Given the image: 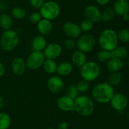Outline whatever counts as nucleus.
<instances>
[{
    "label": "nucleus",
    "mask_w": 129,
    "mask_h": 129,
    "mask_svg": "<svg viewBox=\"0 0 129 129\" xmlns=\"http://www.w3.org/2000/svg\"><path fill=\"white\" fill-rule=\"evenodd\" d=\"M114 94V88L108 82L96 85L91 91L93 99L101 104H107L110 102Z\"/></svg>",
    "instance_id": "1"
},
{
    "label": "nucleus",
    "mask_w": 129,
    "mask_h": 129,
    "mask_svg": "<svg viewBox=\"0 0 129 129\" xmlns=\"http://www.w3.org/2000/svg\"><path fill=\"white\" fill-rule=\"evenodd\" d=\"M95 108L94 102L91 97L87 96H79L74 100V111L84 117L89 116L93 113Z\"/></svg>",
    "instance_id": "2"
},
{
    "label": "nucleus",
    "mask_w": 129,
    "mask_h": 129,
    "mask_svg": "<svg viewBox=\"0 0 129 129\" xmlns=\"http://www.w3.org/2000/svg\"><path fill=\"white\" fill-rule=\"evenodd\" d=\"M117 33L112 29H105L99 37V44L102 49L112 51L118 44Z\"/></svg>",
    "instance_id": "3"
},
{
    "label": "nucleus",
    "mask_w": 129,
    "mask_h": 129,
    "mask_svg": "<svg viewBox=\"0 0 129 129\" xmlns=\"http://www.w3.org/2000/svg\"><path fill=\"white\" fill-rule=\"evenodd\" d=\"M20 37L17 32L13 29L5 30L1 37L0 44L3 50L10 52L13 51L18 46Z\"/></svg>",
    "instance_id": "4"
},
{
    "label": "nucleus",
    "mask_w": 129,
    "mask_h": 129,
    "mask_svg": "<svg viewBox=\"0 0 129 129\" xmlns=\"http://www.w3.org/2000/svg\"><path fill=\"white\" fill-rule=\"evenodd\" d=\"M100 67L99 64L93 61H86L85 64L81 67L80 73L83 80L88 82L95 80L100 74Z\"/></svg>",
    "instance_id": "5"
},
{
    "label": "nucleus",
    "mask_w": 129,
    "mask_h": 129,
    "mask_svg": "<svg viewBox=\"0 0 129 129\" xmlns=\"http://www.w3.org/2000/svg\"><path fill=\"white\" fill-rule=\"evenodd\" d=\"M42 18L53 20L59 16L60 8L59 4L54 1H48L44 3L40 8V12Z\"/></svg>",
    "instance_id": "6"
},
{
    "label": "nucleus",
    "mask_w": 129,
    "mask_h": 129,
    "mask_svg": "<svg viewBox=\"0 0 129 129\" xmlns=\"http://www.w3.org/2000/svg\"><path fill=\"white\" fill-rule=\"evenodd\" d=\"M96 46L95 37L91 34H86L78 38L76 42V47L78 50L84 53L92 51Z\"/></svg>",
    "instance_id": "7"
},
{
    "label": "nucleus",
    "mask_w": 129,
    "mask_h": 129,
    "mask_svg": "<svg viewBox=\"0 0 129 129\" xmlns=\"http://www.w3.org/2000/svg\"><path fill=\"white\" fill-rule=\"evenodd\" d=\"M45 59V57L43 51H34L29 54L25 61L26 67L31 70H35L43 65Z\"/></svg>",
    "instance_id": "8"
},
{
    "label": "nucleus",
    "mask_w": 129,
    "mask_h": 129,
    "mask_svg": "<svg viewBox=\"0 0 129 129\" xmlns=\"http://www.w3.org/2000/svg\"><path fill=\"white\" fill-rule=\"evenodd\" d=\"M110 102L115 110L122 111L124 110L128 105V99L124 94L117 93L113 95Z\"/></svg>",
    "instance_id": "9"
},
{
    "label": "nucleus",
    "mask_w": 129,
    "mask_h": 129,
    "mask_svg": "<svg viewBox=\"0 0 129 129\" xmlns=\"http://www.w3.org/2000/svg\"><path fill=\"white\" fill-rule=\"evenodd\" d=\"M62 30L65 35L70 39H77L80 37L81 34L80 26L76 23L68 22L63 25Z\"/></svg>",
    "instance_id": "10"
},
{
    "label": "nucleus",
    "mask_w": 129,
    "mask_h": 129,
    "mask_svg": "<svg viewBox=\"0 0 129 129\" xmlns=\"http://www.w3.org/2000/svg\"><path fill=\"white\" fill-rule=\"evenodd\" d=\"M62 52V48L60 44L57 42H52L47 45L43 53L46 59L55 60L61 55Z\"/></svg>",
    "instance_id": "11"
},
{
    "label": "nucleus",
    "mask_w": 129,
    "mask_h": 129,
    "mask_svg": "<svg viewBox=\"0 0 129 129\" xmlns=\"http://www.w3.org/2000/svg\"><path fill=\"white\" fill-rule=\"evenodd\" d=\"M47 85L50 92L58 94L64 90V82L60 76L53 75L48 79Z\"/></svg>",
    "instance_id": "12"
},
{
    "label": "nucleus",
    "mask_w": 129,
    "mask_h": 129,
    "mask_svg": "<svg viewBox=\"0 0 129 129\" xmlns=\"http://www.w3.org/2000/svg\"><path fill=\"white\" fill-rule=\"evenodd\" d=\"M102 11L94 5H88L84 9V15L86 18L91 20L93 23L102 21Z\"/></svg>",
    "instance_id": "13"
},
{
    "label": "nucleus",
    "mask_w": 129,
    "mask_h": 129,
    "mask_svg": "<svg viewBox=\"0 0 129 129\" xmlns=\"http://www.w3.org/2000/svg\"><path fill=\"white\" fill-rule=\"evenodd\" d=\"M11 70L16 76H21L26 71V61L21 57H16L12 60L11 63Z\"/></svg>",
    "instance_id": "14"
},
{
    "label": "nucleus",
    "mask_w": 129,
    "mask_h": 129,
    "mask_svg": "<svg viewBox=\"0 0 129 129\" xmlns=\"http://www.w3.org/2000/svg\"><path fill=\"white\" fill-rule=\"evenodd\" d=\"M57 107L63 111H74V100L64 95L59 97L57 101Z\"/></svg>",
    "instance_id": "15"
},
{
    "label": "nucleus",
    "mask_w": 129,
    "mask_h": 129,
    "mask_svg": "<svg viewBox=\"0 0 129 129\" xmlns=\"http://www.w3.org/2000/svg\"><path fill=\"white\" fill-rule=\"evenodd\" d=\"M113 10L115 14L120 16L129 13V2L128 0H115L113 4Z\"/></svg>",
    "instance_id": "16"
},
{
    "label": "nucleus",
    "mask_w": 129,
    "mask_h": 129,
    "mask_svg": "<svg viewBox=\"0 0 129 129\" xmlns=\"http://www.w3.org/2000/svg\"><path fill=\"white\" fill-rule=\"evenodd\" d=\"M37 28L38 31L42 35L46 36L52 32L53 26L50 20L42 18L37 24Z\"/></svg>",
    "instance_id": "17"
},
{
    "label": "nucleus",
    "mask_w": 129,
    "mask_h": 129,
    "mask_svg": "<svg viewBox=\"0 0 129 129\" xmlns=\"http://www.w3.org/2000/svg\"><path fill=\"white\" fill-rule=\"evenodd\" d=\"M71 61L73 65L81 68L87 61V57L85 53L79 50H77L72 54Z\"/></svg>",
    "instance_id": "18"
},
{
    "label": "nucleus",
    "mask_w": 129,
    "mask_h": 129,
    "mask_svg": "<svg viewBox=\"0 0 129 129\" xmlns=\"http://www.w3.org/2000/svg\"><path fill=\"white\" fill-rule=\"evenodd\" d=\"M73 71V64L68 61H63L57 64V72L60 77H68Z\"/></svg>",
    "instance_id": "19"
},
{
    "label": "nucleus",
    "mask_w": 129,
    "mask_h": 129,
    "mask_svg": "<svg viewBox=\"0 0 129 129\" xmlns=\"http://www.w3.org/2000/svg\"><path fill=\"white\" fill-rule=\"evenodd\" d=\"M124 65L123 59H118L116 58H112L107 62V67L109 72H118L122 69Z\"/></svg>",
    "instance_id": "20"
},
{
    "label": "nucleus",
    "mask_w": 129,
    "mask_h": 129,
    "mask_svg": "<svg viewBox=\"0 0 129 129\" xmlns=\"http://www.w3.org/2000/svg\"><path fill=\"white\" fill-rule=\"evenodd\" d=\"M47 45V40L43 35L35 36L31 41V48L34 51H44Z\"/></svg>",
    "instance_id": "21"
},
{
    "label": "nucleus",
    "mask_w": 129,
    "mask_h": 129,
    "mask_svg": "<svg viewBox=\"0 0 129 129\" xmlns=\"http://www.w3.org/2000/svg\"><path fill=\"white\" fill-rule=\"evenodd\" d=\"M13 25V20L12 17L7 13L0 15V26L5 30L11 29Z\"/></svg>",
    "instance_id": "22"
},
{
    "label": "nucleus",
    "mask_w": 129,
    "mask_h": 129,
    "mask_svg": "<svg viewBox=\"0 0 129 129\" xmlns=\"http://www.w3.org/2000/svg\"><path fill=\"white\" fill-rule=\"evenodd\" d=\"M111 54H112V58L123 59L127 58L128 55V52L127 48L125 47L117 46L115 49L111 51Z\"/></svg>",
    "instance_id": "23"
},
{
    "label": "nucleus",
    "mask_w": 129,
    "mask_h": 129,
    "mask_svg": "<svg viewBox=\"0 0 129 129\" xmlns=\"http://www.w3.org/2000/svg\"><path fill=\"white\" fill-rule=\"evenodd\" d=\"M42 67L46 73L49 74H54L57 72V64L54 59H45Z\"/></svg>",
    "instance_id": "24"
},
{
    "label": "nucleus",
    "mask_w": 129,
    "mask_h": 129,
    "mask_svg": "<svg viewBox=\"0 0 129 129\" xmlns=\"http://www.w3.org/2000/svg\"><path fill=\"white\" fill-rule=\"evenodd\" d=\"M11 125V118L5 112H0V129H8Z\"/></svg>",
    "instance_id": "25"
},
{
    "label": "nucleus",
    "mask_w": 129,
    "mask_h": 129,
    "mask_svg": "<svg viewBox=\"0 0 129 129\" xmlns=\"http://www.w3.org/2000/svg\"><path fill=\"white\" fill-rule=\"evenodd\" d=\"M122 80V75L119 72H113L109 76L108 83L113 87L117 86L121 83Z\"/></svg>",
    "instance_id": "26"
},
{
    "label": "nucleus",
    "mask_w": 129,
    "mask_h": 129,
    "mask_svg": "<svg viewBox=\"0 0 129 129\" xmlns=\"http://www.w3.org/2000/svg\"><path fill=\"white\" fill-rule=\"evenodd\" d=\"M11 15L14 18L21 19L24 18L26 15V12L24 8L21 7H15L11 10Z\"/></svg>",
    "instance_id": "27"
},
{
    "label": "nucleus",
    "mask_w": 129,
    "mask_h": 129,
    "mask_svg": "<svg viewBox=\"0 0 129 129\" xmlns=\"http://www.w3.org/2000/svg\"><path fill=\"white\" fill-rule=\"evenodd\" d=\"M96 58L98 61L101 63H107L112 58L111 51L102 49L98 52Z\"/></svg>",
    "instance_id": "28"
},
{
    "label": "nucleus",
    "mask_w": 129,
    "mask_h": 129,
    "mask_svg": "<svg viewBox=\"0 0 129 129\" xmlns=\"http://www.w3.org/2000/svg\"><path fill=\"white\" fill-rule=\"evenodd\" d=\"M115 13L113 8H108L102 13V20L105 22H109L114 18Z\"/></svg>",
    "instance_id": "29"
},
{
    "label": "nucleus",
    "mask_w": 129,
    "mask_h": 129,
    "mask_svg": "<svg viewBox=\"0 0 129 129\" xmlns=\"http://www.w3.org/2000/svg\"><path fill=\"white\" fill-rule=\"evenodd\" d=\"M78 94L79 92L77 90L76 85H74V84H70L68 85L66 90V95L74 100H75L79 96Z\"/></svg>",
    "instance_id": "30"
},
{
    "label": "nucleus",
    "mask_w": 129,
    "mask_h": 129,
    "mask_svg": "<svg viewBox=\"0 0 129 129\" xmlns=\"http://www.w3.org/2000/svg\"><path fill=\"white\" fill-rule=\"evenodd\" d=\"M94 23H93L92 21L86 18L81 22L79 26H80L81 30L82 32H88L93 29V27H94Z\"/></svg>",
    "instance_id": "31"
},
{
    "label": "nucleus",
    "mask_w": 129,
    "mask_h": 129,
    "mask_svg": "<svg viewBox=\"0 0 129 129\" xmlns=\"http://www.w3.org/2000/svg\"><path fill=\"white\" fill-rule=\"evenodd\" d=\"M118 40L123 43L129 42V30L127 29H121L117 33Z\"/></svg>",
    "instance_id": "32"
},
{
    "label": "nucleus",
    "mask_w": 129,
    "mask_h": 129,
    "mask_svg": "<svg viewBox=\"0 0 129 129\" xmlns=\"http://www.w3.org/2000/svg\"><path fill=\"white\" fill-rule=\"evenodd\" d=\"M76 87L77 90L79 92V93H84V92L88 91V90L89 89V82L83 79L78 82Z\"/></svg>",
    "instance_id": "33"
},
{
    "label": "nucleus",
    "mask_w": 129,
    "mask_h": 129,
    "mask_svg": "<svg viewBox=\"0 0 129 129\" xmlns=\"http://www.w3.org/2000/svg\"><path fill=\"white\" fill-rule=\"evenodd\" d=\"M42 19L41 15L39 12H33L29 15L28 21L31 24H37Z\"/></svg>",
    "instance_id": "34"
},
{
    "label": "nucleus",
    "mask_w": 129,
    "mask_h": 129,
    "mask_svg": "<svg viewBox=\"0 0 129 129\" xmlns=\"http://www.w3.org/2000/svg\"><path fill=\"white\" fill-rule=\"evenodd\" d=\"M64 46L67 50L72 51L75 49L76 47V42L74 40V39L68 38L66 40H64Z\"/></svg>",
    "instance_id": "35"
},
{
    "label": "nucleus",
    "mask_w": 129,
    "mask_h": 129,
    "mask_svg": "<svg viewBox=\"0 0 129 129\" xmlns=\"http://www.w3.org/2000/svg\"><path fill=\"white\" fill-rule=\"evenodd\" d=\"M30 5L33 8L36 9H40L45 3L44 0H30Z\"/></svg>",
    "instance_id": "36"
},
{
    "label": "nucleus",
    "mask_w": 129,
    "mask_h": 129,
    "mask_svg": "<svg viewBox=\"0 0 129 129\" xmlns=\"http://www.w3.org/2000/svg\"><path fill=\"white\" fill-rule=\"evenodd\" d=\"M68 123L66 121H63V122L60 123L57 126V129H68Z\"/></svg>",
    "instance_id": "37"
},
{
    "label": "nucleus",
    "mask_w": 129,
    "mask_h": 129,
    "mask_svg": "<svg viewBox=\"0 0 129 129\" xmlns=\"http://www.w3.org/2000/svg\"><path fill=\"white\" fill-rule=\"evenodd\" d=\"M5 71L6 70H5V65L3 64V63L0 61V77H3L5 75Z\"/></svg>",
    "instance_id": "38"
},
{
    "label": "nucleus",
    "mask_w": 129,
    "mask_h": 129,
    "mask_svg": "<svg viewBox=\"0 0 129 129\" xmlns=\"http://www.w3.org/2000/svg\"><path fill=\"white\" fill-rule=\"evenodd\" d=\"M110 0H96L97 3L98 5H101V6H105V5H107L108 3L110 2Z\"/></svg>",
    "instance_id": "39"
},
{
    "label": "nucleus",
    "mask_w": 129,
    "mask_h": 129,
    "mask_svg": "<svg viewBox=\"0 0 129 129\" xmlns=\"http://www.w3.org/2000/svg\"><path fill=\"white\" fill-rule=\"evenodd\" d=\"M5 106V100H4L3 97L0 95V110L2 109Z\"/></svg>",
    "instance_id": "40"
},
{
    "label": "nucleus",
    "mask_w": 129,
    "mask_h": 129,
    "mask_svg": "<svg viewBox=\"0 0 129 129\" xmlns=\"http://www.w3.org/2000/svg\"><path fill=\"white\" fill-rule=\"evenodd\" d=\"M122 17H123V20H125V21H127V22L129 21V13H127L126 15H125L124 16H123Z\"/></svg>",
    "instance_id": "41"
},
{
    "label": "nucleus",
    "mask_w": 129,
    "mask_h": 129,
    "mask_svg": "<svg viewBox=\"0 0 129 129\" xmlns=\"http://www.w3.org/2000/svg\"><path fill=\"white\" fill-rule=\"evenodd\" d=\"M47 129H55V128H54L51 127V126H50V127H49V128H48Z\"/></svg>",
    "instance_id": "42"
},
{
    "label": "nucleus",
    "mask_w": 129,
    "mask_h": 129,
    "mask_svg": "<svg viewBox=\"0 0 129 129\" xmlns=\"http://www.w3.org/2000/svg\"><path fill=\"white\" fill-rule=\"evenodd\" d=\"M127 116H128V118L129 119V111H128V113H127Z\"/></svg>",
    "instance_id": "43"
},
{
    "label": "nucleus",
    "mask_w": 129,
    "mask_h": 129,
    "mask_svg": "<svg viewBox=\"0 0 129 129\" xmlns=\"http://www.w3.org/2000/svg\"><path fill=\"white\" fill-rule=\"evenodd\" d=\"M128 66L129 67V56H128Z\"/></svg>",
    "instance_id": "44"
},
{
    "label": "nucleus",
    "mask_w": 129,
    "mask_h": 129,
    "mask_svg": "<svg viewBox=\"0 0 129 129\" xmlns=\"http://www.w3.org/2000/svg\"><path fill=\"white\" fill-rule=\"evenodd\" d=\"M128 102H129V100H128Z\"/></svg>",
    "instance_id": "45"
}]
</instances>
